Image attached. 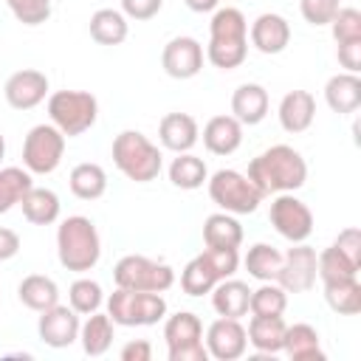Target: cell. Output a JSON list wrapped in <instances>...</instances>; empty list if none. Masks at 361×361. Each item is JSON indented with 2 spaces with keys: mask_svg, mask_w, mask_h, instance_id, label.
Here are the masks:
<instances>
[{
  "mask_svg": "<svg viewBox=\"0 0 361 361\" xmlns=\"http://www.w3.org/2000/svg\"><path fill=\"white\" fill-rule=\"evenodd\" d=\"M248 180L262 195H279V192H296L307 180V164L299 149L288 144H274L248 164Z\"/></svg>",
  "mask_w": 361,
  "mask_h": 361,
  "instance_id": "1",
  "label": "cell"
},
{
  "mask_svg": "<svg viewBox=\"0 0 361 361\" xmlns=\"http://www.w3.org/2000/svg\"><path fill=\"white\" fill-rule=\"evenodd\" d=\"M248 56V20L240 8L226 6L214 8L209 23V45L206 59L220 71H234Z\"/></svg>",
  "mask_w": 361,
  "mask_h": 361,
  "instance_id": "2",
  "label": "cell"
},
{
  "mask_svg": "<svg viewBox=\"0 0 361 361\" xmlns=\"http://www.w3.org/2000/svg\"><path fill=\"white\" fill-rule=\"evenodd\" d=\"M56 257H59V265L73 274H85V271L96 268V262L102 257V240H99V231L90 217L71 214L59 223Z\"/></svg>",
  "mask_w": 361,
  "mask_h": 361,
  "instance_id": "3",
  "label": "cell"
},
{
  "mask_svg": "<svg viewBox=\"0 0 361 361\" xmlns=\"http://www.w3.org/2000/svg\"><path fill=\"white\" fill-rule=\"evenodd\" d=\"M113 164L133 183H149L161 175L164 155L161 149L138 130H121L113 138Z\"/></svg>",
  "mask_w": 361,
  "mask_h": 361,
  "instance_id": "4",
  "label": "cell"
},
{
  "mask_svg": "<svg viewBox=\"0 0 361 361\" xmlns=\"http://www.w3.org/2000/svg\"><path fill=\"white\" fill-rule=\"evenodd\" d=\"M48 118L65 138H76L96 124L99 102L87 90H56L48 96Z\"/></svg>",
  "mask_w": 361,
  "mask_h": 361,
  "instance_id": "5",
  "label": "cell"
},
{
  "mask_svg": "<svg viewBox=\"0 0 361 361\" xmlns=\"http://www.w3.org/2000/svg\"><path fill=\"white\" fill-rule=\"evenodd\" d=\"M107 316L121 327H149L166 316V299L155 290L116 288L107 296Z\"/></svg>",
  "mask_w": 361,
  "mask_h": 361,
  "instance_id": "6",
  "label": "cell"
},
{
  "mask_svg": "<svg viewBox=\"0 0 361 361\" xmlns=\"http://www.w3.org/2000/svg\"><path fill=\"white\" fill-rule=\"evenodd\" d=\"M206 186H209L212 203H217L220 212H228V214H251V212H257V206L265 197L248 180V175H243L237 169H217L206 180Z\"/></svg>",
  "mask_w": 361,
  "mask_h": 361,
  "instance_id": "7",
  "label": "cell"
},
{
  "mask_svg": "<svg viewBox=\"0 0 361 361\" xmlns=\"http://www.w3.org/2000/svg\"><path fill=\"white\" fill-rule=\"evenodd\" d=\"M113 282L116 288L127 290H155L164 293L175 285V271L166 262L149 259L144 254H127L116 262L113 268Z\"/></svg>",
  "mask_w": 361,
  "mask_h": 361,
  "instance_id": "8",
  "label": "cell"
},
{
  "mask_svg": "<svg viewBox=\"0 0 361 361\" xmlns=\"http://www.w3.org/2000/svg\"><path fill=\"white\" fill-rule=\"evenodd\" d=\"M164 338L169 347V361H209V350L203 344V322L189 313L178 310L164 322Z\"/></svg>",
  "mask_w": 361,
  "mask_h": 361,
  "instance_id": "9",
  "label": "cell"
},
{
  "mask_svg": "<svg viewBox=\"0 0 361 361\" xmlns=\"http://www.w3.org/2000/svg\"><path fill=\"white\" fill-rule=\"evenodd\" d=\"M65 155V135L54 124H37L23 141V166L31 175H51Z\"/></svg>",
  "mask_w": 361,
  "mask_h": 361,
  "instance_id": "10",
  "label": "cell"
},
{
  "mask_svg": "<svg viewBox=\"0 0 361 361\" xmlns=\"http://www.w3.org/2000/svg\"><path fill=\"white\" fill-rule=\"evenodd\" d=\"M271 226L288 243H305L313 234V212L293 192H279L271 200Z\"/></svg>",
  "mask_w": 361,
  "mask_h": 361,
  "instance_id": "11",
  "label": "cell"
},
{
  "mask_svg": "<svg viewBox=\"0 0 361 361\" xmlns=\"http://www.w3.org/2000/svg\"><path fill=\"white\" fill-rule=\"evenodd\" d=\"M316 248L307 243H293V248H288V254H282V265H279V276L276 282L288 290V293H305L316 285Z\"/></svg>",
  "mask_w": 361,
  "mask_h": 361,
  "instance_id": "12",
  "label": "cell"
},
{
  "mask_svg": "<svg viewBox=\"0 0 361 361\" xmlns=\"http://www.w3.org/2000/svg\"><path fill=\"white\" fill-rule=\"evenodd\" d=\"M79 327H82L79 313H76L73 307H68V305H59V302H56L54 307L42 310V313H39V322H37L39 338H42L48 347H54V350L71 347V344L79 338Z\"/></svg>",
  "mask_w": 361,
  "mask_h": 361,
  "instance_id": "13",
  "label": "cell"
},
{
  "mask_svg": "<svg viewBox=\"0 0 361 361\" xmlns=\"http://www.w3.org/2000/svg\"><path fill=\"white\" fill-rule=\"evenodd\" d=\"M161 65L172 79H192L203 71V45L195 37H172L161 51Z\"/></svg>",
  "mask_w": 361,
  "mask_h": 361,
  "instance_id": "14",
  "label": "cell"
},
{
  "mask_svg": "<svg viewBox=\"0 0 361 361\" xmlns=\"http://www.w3.org/2000/svg\"><path fill=\"white\" fill-rule=\"evenodd\" d=\"M3 96L14 110H34L48 96V76L37 68H23L6 79Z\"/></svg>",
  "mask_w": 361,
  "mask_h": 361,
  "instance_id": "15",
  "label": "cell"
},
{
  "mask_svg": "<svg viewBox=\"0 0 361 361\" xmlns=\"http://www.w3.org/2000/svg\"><path fill=\"white\" fill-rule=\"evenodd\" d=\"M248 347V336H245V327L240 324V319H214L206 330V350H209V358H217V361H234L245 353Z\"/></svg>",
  "mask_w": 361,
  "mask_h": 361,
  "instance_id": "16",
  "label": "cell"
},
{
  "mask_svg": "<svg viewBox=\"0 0 361 361\" xmlns=\"http://www.w3.org/2000/svg\"><path fill=\"white\" fill-rule=\"evenodd\" d=\"M248 37L259 54H282L290 42V23L276 11H265L251 23Z\"/></svg>",
  "mask_w": 361,
  "mask_h": 361,
  "instance_id": "17",
  "label": "cell"
},
{
  "mask_svg": "<svg viewBox=\"0 0 361 361\" xmlns=\"http://www.w3.org/2000/svg\"><path fill=\"white\" fill-rule=\"evenodd\" d=\"M200 138V127L189 113H166L158 121V141L169 152H192V147Z\"/></svg>",
  "mask_w": 361,
  "mask_h": 361,
  "instance_id": "18",
  "label": "cell"
},
{
  "mask_svg": "<svg viewBox=\"0 0 361 361\" xmlns=\"http://www.w3.org/2000/svg\"><path fill=\"white\" fill-rule=\"evenodd\" d=\"M279 124L285 133H305L316 118V99L307 90H288L279 102Z\"/></svg>",
  "mask_w": 361,
  "mask_h": 361,
  "instance_id": "19",
  "label": "cell"
},
{
  "mask_svg": "<svg viewBox=\"0 0 361 361\" xmlns=\"http://www.w3.org/2000/svg\"><path fill=\"white\" fill-rule=\"evenodd\" d=\"M243 144V124L234 116H212L203 127V147L212 155H231Z\"/></svg>",
  "mask_w": 361,
  "mask_h": 361,
  "instance_id": "20",
  "label": "cell"
},
{
  "mask_svg": "<svg viewBox=\"0 0 361 361\" xmlns=\"http://www.w3.org/2000/svg\"><path fill=\"white\" fill-rule=\"evenodd\" d=\"M324 102L333 113L338 116H350L361 107V79L358 73H336L327 79L324 85Z\"/></svg>",
  "mask_w": 361,
  "mask_h": 361,
  "instance_id": "21",
  "label": "cell"
},
{
  "mask_svg": "<svg viewBox=\"0 0 361 361\" xmlns=\"http://www.w3.org/2000/svg\"><path fill=\"white\" fill-rule=\"evenodd\" d=\"M231 116L245 127L259 124L268 116V90L257 82H245L231 96Z\"/></svg>",
  "mask_w": 361,
  "mask_h": 361,
  "instance_id": "22",
  "label": "cell"
},
{
  "mask_svg": "<svg viewBox=\"0 0 361 361\" xmlns=\"http://www.w3.org/2000/svg\"><path fill=\"white\" fill-rule=\"evenodd\" d=\"M248 299H251L248 285L231 276L220 279L212 288V307L217 310V316H226V319H243L248 313Z\"/></svg>",
  "mask_w": 361,
  "mask_h": 361,
  "instance_id": "23",
  "label": "cell"
},
{
  "mask_svg": "<svg viewBox=\"0 0 361 361\" xmlns=\"http://www.w3.org/2000/svg\"><path fill=\"white\" fill-rule=\"evenodd\" d=\"M285 319L282 316H251L248 322V344L257 350V353H265V355H274L282 350L285 344Z\"/></svg>",
  "mask_w": 361,
  "mask_h": 361,
  "instance_id": "24",
  "label": "cell"
},
{
  "mask_svg": "<svg viewBox=\"0 0 361 361\" xmlns=\"http://www.w3.org/2000/svg\"><path fill=\"white\" fill-rule=\"evenodd\" d=\"M23 206V217L34 226H51L59 220V195L54 189H45V186H31L25 192V197L20 200Z\"/></svg>",
  "mask_w": 361,
  "mask_h": 361,
  "instance_id": "25",
  "label": "cell"
},
{
  "mask_svg": "<svg viewBox=\"0 0 361 361\" xmlns=\"http://www.w3.org/2000/svg\"><path fill=\"white\" fill-rule=\"evenodd\" d=\"M282 350L293 358V361H322L324 353H322V338L316 333L313 324L307 322H296L290 327H285V344Z\"/></svg>",
  "mask_w": 361,
  "mask_h": 361,
  "instance_id": "26",
  "label": "cell"
},
{
  "mask_svg": "<svg viewBox=\"0 0 361 361\" xmlns=\"http://www.w3.org/2000/svg\"><path fill=\"white\" fill-rule=\"evenodd\" d=\"M17 296H20V302H23L28 310L42 313V310H48V307H54V305L59 302V288H56V282H54L51 276H45V274H28V276H23V282L17 285Z\"/></svg>",
  "mask_w": 361,
  "mask_h": 361,
  "instance_id": "27",
  "label": "cell"
},
{
  "mask_svg": "<svg viewBox=\"0 0 361 361\" xmlns=\"http://www.w3.org/2000/svg\"><path fill=\"white\" fill-rule=\"evenodd\" d=\"M203 243L209 248H240L243 243V226L228 212H214L203 223Z\"/></svg>",
  "mask_w": 361,
  "mask_h": 361,
  "instance_id": "28",
  "label": "cell"
},
{
  "mask_svg": "<svg viewBox=\"0 0 361 361\" xmlns=\"http://www.w3.org/2000/svg\"><path fill=\"white\" fill-rule=\"evenodd\" d=\"M90 37L99 42V45H121L130 34V23L121 11L116 8H99L90 14Z\"/></svg>",
  "mask_w": 361,
  "mask_h": 361,
  "instance_id": "29",
  "label": "cell"
},
{
  "mask_svg": "<svg viewBox=\"0 0 361 361\" xmlns=\"http://www.w3.org/2000/svg\"><path fill=\"white\" fill-rule=\"evenodd\" d=\"M79 341H82V350L90 358L104 355L113 344V319L107 313H99V310L90 313L79 327Z\"/></svg>",
  "mask_w": 361,
  "mask_h": 361,
  "instance_id": "30",
  "label": "cell"
},
{
  "mask_svg": "<svg viewBox=\"0 0 361 361\" xmlns=\"http://www.w3.org/2000/svg\"><path fill=\"white\" fill-rule=\"evenodd\" d=\"M68 186L71 192L79 197V200H99L104 192H107V172L99 166V164H76L71 169V178H68Z\"/></svg>",
  "mask_w": 361,
  "mask_h": 361,
  "instance_id": "31",
  "label": "cell"
},
{
  "mask_svg": "<svg viewBox=\"0 0 361 361\" xmlns=\"http://www.w3.org/2000/svg\"><path fill=\"white\" fill-rule=\"evenodd\" d=\"M169 180H172V186L186 189V192L200 189L209 180L206 161L192 152H178V158H172V164H169Z\"/></svg>",
  "mask_w": 361,
  "mask_h": 361,
  "instance_id": "32",
  "label": "cell"
},
{
  "mask_svg": "<svg viewBox=\"0 0 361 361\" xmlns=\"http://www.w3.org/2000/svg\"><path fill=\"white\" fill-rule=\"evenodd\" d=\"M243 265H245L248 276H254L259 282H276L279 265H282V254L268 243H254L248 248V254L243 257Z\"/></svg>",
  "mask_w": 361,
  "mask_h": 361,
  "instance_id": "33",
  "label": "cell"
},
{
  "mask_svg": "<svg viewBox=\"0 0 361 361\" xmlns=\"http://www.w3.org/2000/svg\"><path fill=\"white\" fill-rule=\"evenodd\" d=\"M324 299L330 310L338 316H355L361 310V282L358 276L353 279H338V282H324Z\"/></svg>",
  "mask_w": 361,
  "mask_h": 361,
  "instance_id": "34",
  "label": "cell"
},
{
  "mask_svg": "<svg viewBox=\"0 0 361 361\" xmlns=\"http://www.w3.org/2000/svg\"><path fill=\"white\" fill-rule=\"evenodd\" d=\"M34 186L31 172L23 166H0V214L20 206L25 192Z\"/></svg>",
  "mask_w": 361,
  "mask_h": 361,
  "instance_id": "35",
  "label": "cell"
},
{
  "mask_svg": "<svg viewBox=\"0 0 361 361\" xmlns=\"http://www.w3.org/2000/svg\"><path fill=\"white\" fill-rule=\"evenodd\" d=\"M220 282V276L214 274V268L209 265V259L203 254H197L195 259L186 262V268L180 271V288L186 296H203L212 293V288Z\"/></svg>",
  "mask_w": 361,
  "mask_h": 361,
  "instance_id": "36",
  "label": "cell"
},
{
  "mask_svg": "<svg viewBox=\"0 0 361 361\" xmlns=\"http://www.w3.org/2000/svg\"><path fill=\"white\" fill-rule=\"evenodd\" d=\"M358 271L361 268L353 259H347L336 245L324 248L316 257V276L322 279V285L324 282H338V279H353V276H358Z\"/></svg>",
  "mask_w": 361,
  "mask_h": 361,
  "instance_id": "37",
  "label": "cell"
},
{
  "mask_svg": "<svg viewBox=\"0 0 361 361\" xmlns=\"http://www.w3.org/2000/svg\"><path fill=\"white\" fill-rule=\"evenodd\" d=\"M288 307V290L279 282H262L257 290H251L248 310L254 316H282Z\"/></svg>",
  "mask_w": 361,
  "mask_h": 361,
  "instance_id": "38",
  "label": "cell"
},
{
  "mask_svg": "<svg viewBox=\"0 0 361 361\" xmlns=\"http://www.w3.org/2000/svg\"><path fill=\"white\" fill-rule=\"evenodd\" d=\"M68 302L71 307L79 313V316H90L102 307L104 302V293H102V285L90 276H79L71 288H68Z\"/></svg>",
  "mask_w": 361,
  "mask_h": 361,
  "instance_id": "39",
  "label": "cell"
},
{
  "mask_svg": "<svg viewBox=\"0 0 361 361\" xmlns=\"http://www.w3.org/2000/svg\"><path fill=\"white\" fill-rule=\"evenodd\" d=\"M330 31L336 42H350V39H361V11L358 8H338L336 17L330 20Z\"/></svg>",
  "mask_w": 361,
  "mask_h": 361,
  "instance_id": "40",
  "label": "cell"
},
{
  "mask_svg": "<svg viewBox=\"0 0 361 361\" xmlns=\"http://www.w3.org/2000/svg\"><path fill=\"white\" fill-rule=\"evenodd\" d=\"M23 25H42L51 17V0H6Z\"/></svg>",
  "mask_w": 361,
  "mask_h": 361,
  "instance_id": "41",
  "label": "cell"
},
{
  "mask_svg": "<svg viewBox=\"0 0 361 361\" xmlns=\"http://www.w3.org/2000/svg\"><path fill=\"white\" fill-rule=\"evenodd\" d=\"M341 8L338 0H299V11L305 17V23L310 25H330V20L336 17V11Z\"/></svg>",
  "mask_w": 361,
  "mask_h": 361,
  "instance_id": "42",
  "label": "cell"
},
{
  "mask_svg": "<svg viewBox=\"0 0 361 361\" xmlns=\"http://www.w3.org/2000/svg\"><path fill=\"white\" fill-rule=\"evenodd\" d=\"M200 254L209 259V265L214 268V274H217L220 279L234 276L237 268H240V251H237V248H209V245H206V251H200Z\"/></svg>",
  "mask_w": 361,
  "mask_h": 361,
  "instance_id": "43",
  "label": "cell"
},
{
  "mask_svg": "<svg viewBox=\"0 0 361 361\" xmlns=\"http://www.w3.org/2000/svg\"><path fill=\"white\" fill-rule=\"evenodd\" d=\"M333 245H336L347 259H353V262L361 268V231H358L355 226L338 231V237L333 240Z\"/></svg>",
  "mask_w": 361,
  "mask_h": 361,
  "instance_id": "44",
  "label": "cell"
},
{
  "mask_svg": "<svg viewBox=\"0 0 361 361\" xmlns=\"http://www.w3.org/2000/svg\"><path fill=\"white\" fill-rule=\"evenodd\" d=\"M164 8V0H121V14L130 20H152Z\"/></svg>",
  "mask_w": 361,
  "mask_h": 361,
  "instance_id": "45",
  "label": "cell"
},
{
  "mask_svg": "<svg viewBox=\"0 0 361 361\" xmlns=\"http://www.w3.org/2000/svg\"><path fill=\"white\" fill-rule=\"evenodd\" d=\"M338 65L347 73H358L361 71V39H350V42H338Z\"/></svg>",
  "mask_w": 361,
  "mask_h": 361,
  "instance_id": "46",
  "label": "cell"
},
{
  "mask_svg": "<svg viewBox=\"0 0 361 361\" xmlns=\"http://www.w3.org/2000/svg\"><path fill=\"white\" fill-rule=\"evenodd\" d=\"M118 355H121V361H149L152 358V344L147 338H135V341H127Z\"/></svg>",
  "mask_w": 361,
  "mask_h": 361,
  "instance_id": "47",
  "label": "cell"
},
{
  "mask_svg": "<svg viewBox=\"0 0 361 361\" xmlns=\"http://www.w3.org/2000/svg\"><path fill=\"white\" fill-rule=\"evenodd\" d=\"M17 251H20V237H17V231L0 226V262L17 257Z\"/></svg>",
  "mask_w": 361,
  "mask_h": 361,
  "instance_id": "48",
  "label": "cell"
},
{
  "mask_svg": "<svg viewBox=\"0 0 361 361\" xmlns=\"http://www.w3.org/2000/svg\"><path fill=\"white\" fill-rule=\"evenodd\" d=\"M189 11H197V14H206V11H214L220 8V0H183Z\"/></svg>",
  "mask_w": 361,
  "mask_h": 361,
  "instance_id": "49",
  "label": "cell"
},
{
  "mask_svg": "<svg viewBox=\"0 0 361 361\" xmlns=\"http://www.w3.org/2000/svg\"><path fill=\"white\" fill-rule=\"evenodd\" d=\"M3 158H6V138H3V133H0V164H3Z\"/></svg>",
  "mask_w": 361,
  "mask_h": 361,
  "instance_id": "50",
  "label": "cell"
}]
</instances>
